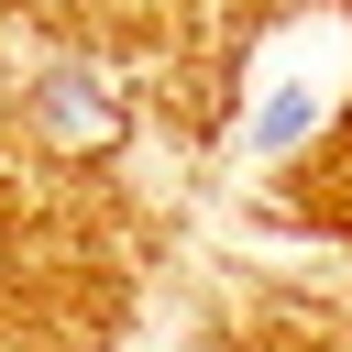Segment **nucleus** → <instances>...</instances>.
I'll list each match as a JSON object with an SVG mask.
<instances>
[{
    "mask_svg": "<svg viewBox=\"0 0 352 352\" xmlns=\"http://www.w3.org/2000/svg\"><path fill=\"white\" fill-rule=\"evenodd\" d=\"M341 55H352L341 22H297V33L264 44V66H253V88H242V154H253V165L308 154V132L341 110V77H330Z\"/></svg>",
    "mask_w": 352,
    "mask_h": 352,
    "instance_id": "f257e3e1",
    "label": "nucleus"
}]
</instances>
